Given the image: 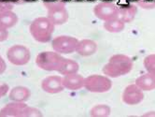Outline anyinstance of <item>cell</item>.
<instances>
[{"label": "cell", "mask_w": 155, "mask_h": 117, "mask_svg": "<svg viewBox=\"0 0 155 117\" xmlns=\"http://www.w3.org/2000/svg\"><path fill=\"white\" fill-rule=\"evenodd\" d=\"M144 91H142L136 83L127 85L123 92V101L126 105L135 106L141 103L144 99Z\"/></svg>", "instance_id": "9"}, {"label": "cell", "mask_w": 155, "mask_h": 117, "mask_svg": "<svg viewBox=\"0 0 155 117\" xmlns=\"http://www.w3.org/2000/svg\"><path fill=\"white\" fill-rule=\"evenodd\" d=\"M8 38V30L0 27V42L7 40Z\"/></svg>", "instance_id": "26"}, {"label": "cell", "mask_w": 155, "mask_h": 117, "mask_svg": "<svg viewBox=\"0 0 155 117\" xmlns=\"http://www.w3.org/2000/svg\"><path fill=\"white\" fill-rule=\"evenodd\" d=\"M137 14V7L134 4H128L119 7L118 17L124 24H129L134 21Z\"/></svg>", "instance_id": "15"}, {"label": "cell", "mask_w": 155, "mask_h": 117, "mask_svg": "<svg viewBox=\"0 0 155 117\" xmlns=\"http://www.w3.org/2000/svg\"><path fill=\"white\" fill-rule=\"evenodd\" d=\"M143 116H154L155 117V111H150V112H148L146 113H144Z\"/></svg>", "instance_id": "28"}, {"label": "cell", "mask_w": 155, "mask_h": 117, "mask_svg": "<svg viewBox=\"0 0 155 117\" xmlns=\"http://www.w3.org/2000/svg\"><path fill=\"white\" fill-rule=\"evenodd\" d=\"M64 57L54 51L41 52L36 57L37 66L45 71H57Z\"/></svg>", "instance_id": "4"}, {"label": "cell", "mask_w": 155, "mask_h": 117, "mask_svg": "<svg viewBox=\"0 0 155 117\" xmlns=\"http://www.w3.org/2000/svg\"><path fill=\"white\" fill-rule=\"evenodd\" d=\"M31 97V91L29 88L18 85L8 91V99L15 102H26Z\"/></svg>", "instance_id": "14"}, {"label": "cell", "mask_w": 155, "mask_h": 117, "mask_svg": "<svg viewBox=\"0 0 155 117\" xmlns=\"http://www.w3.org/2000/svg\"><path fill=\"white\" fill-rule=\"evenodd\" d=\"M97 51L96 42L90 38L79 40L76 48V52L82 57H89L94 55Z\"/></svg>", "instance_id": "13"}, {"label": "cell", "mask_w": 155, "mask_h": 117, "mask_svg": "<svg viewBox=\"0 0 155 117\" xmlns=\"http://www.w3.org/2000/svg\"><path fill=\"white\" fill-rule=\"evenodd\" d=\"M7 58L13 66H25L31 59V52L29 48L25 45L15 44L8 49Z\"/></svg>", "instance_id": "6"}, {"label": "cell", "mask_w": 155, "mask_h": 117, "mask_svg": "<svg viewBox=\"0 0 155 117\" xmlns=\"http://www.w3.org/2000/svg\"><path fill=\"white\" fill-rule=\"evenodd\" d=\"M19 22L18 15L13 12L12 10L10 12H0V27L9 29L14 27Z\"/></svg>", "instance_id": "18"}, {"label": "cell", "mask_w": 155, "mask_h": 117, "mask_svg": "<svg viewBox=\"0 0 155 117\" xmlns=\"http://www.w3.org/2000/svg\"><path fill=\"white\" fill-rule=\"evenodd\" d=\"M104 29L109 33H120L125 28V24L119 17H115L104 22Z\"/></svg>", "instance_id": "19"}, {"label": "cell", "mask_w": 155, "mask_h": 117, "mask_svg": "<svg viewBox=\"0 0 155 117\" xmlns=\"http://www.w3.org/2000/svg\"><path fill=\"white\" fill-rule=\"evenodd\" d=\"M133 67L134 63L131 57L126 55L117 54L108 59V62L102 69V72L109 78H119L130 73Z\"/></svg>", "instance_id": "1"}, {"label": "cell", "mask_w": 155, "mask_h": 117, "mask_svg": "<svg viewBox=\"0 0 155 117\" xmlns=\"http://www.w3.org/2000/svg\"><path fill=\"white\" fill-rule=\"evenodd\" d=\"M118 10H119V7L116 6L114 3L108 1H103L94 6V14L97 19L105 22V21L118 17Z\"/></svg>", "instance_id": "8"}, {"label": "cell", "mask_w": 155, "mask_h": 117, "mask_svg": "<svg viewBox=\"0 0 155 117\" xmlns=\"http://www.w3.org/2000/svg\"><path fill=\"white\" fill-rule=\"evenodd\" d=\"M55 25L46 17H38L33 20L29 25V32L32 38L39 43H48L52 39Z\"/></svg>", "instance_id": "2"}, {"label": "cell", "mask_w": 155, "mask_h": 117, "mask_svg": "<svg viewBox=\"0 0 155 117\" xmlns=\"http://www.w3.org/2000/svg\"><path fill=\"white\" fill-rule=\"evenodd\" d=\"M112 87V82L109 77L100 74H92L84 80V88L91 93L102 94L108 92Z\"/></svg>", "instance_id": "5"}, {"label": "cell", "mask_w": 155, "mask_h": 117, "mask_svg": "<svg viewBox=\"0 0 155 117\" xmlns=\"http://www.w3.org/2000/svg\"><path fill=\"white\" fill-rule=\"evenodd\" d=\"M6 69H7V64L3 59V57L0 55V75L3 74L6 71Z\"/></svg>", "instance_id": "27"}, {"label": "cell", "mask_w": 155, "mask_h": 117, "mask_svg": "<svg viewBox=\"0 0 155 117\" xmlns=\"http://www.w3.org/2000/svg\"><path fill=\"white\" fill-rule=\"evenodd\" d=\"M143 66L147 72L155 76V54L147 55L143 60Z\"/></svg>", "instance_id": "21"}, {"label": "cell", "mask_w": 155, "mask_h": 117, "mask_svg": "<svg viewBox=\"0 0 155 117\" xmlns=\"http://www.w3.org/2000/svg\"><path fill=\"white\" fill-rule=\"evenodd\" d=\"M9 87L7 83H0V99L4 98L7 94H8Z\"/></svg>", "instance_id": "25"}, {"label": "cell", "mask_w": 155, "mask_h": 117, "mask_svg": "<svg viewBox=\"0 0 155 117\" xmlns=\"http://www.w3.org/2000/svg\"><path fill=\"white\" fill-rule=\"evenodd\" d=\"M78 42L79 40L74 37L62 35L51 39V48L60 55H69L76 52Z\"/></svg>", "instance_id": "7"}, {"label": "cell", "mask_w": 155, "mask_h": 117, "mask_svg": "<svg viewBox=\"0 0 155 117\" xmlns=\"http://www.w3.org/2000/svg\"><path fill=\"white\" fill-rule=\"evenodd\" d=\"M62 79L63 77L60 75H51L44 78L41 82V89L51 95L59 94L64 89Z\"/></svg>", "instance_id": "10"}, {"label": "cell", "mask_w": 155, "mask_h": 117, "mask_svg": "<svg viewBox=\"0 0 155 117\" xmlns=\"http://www.w3.org/2000/svg\"><path fill=\"white\" fill-rule=\"evenodd\" d=\"M15 6L13 0H0V12H10Z\"/></svg>", "instance_id": "23"}, {"label": "cell", "mask_w": 155, "mask_h": 117, "mask_svg": "<svg viewBox=\"0 0 155 117\" xmlns=\"http://www.w3.org/2000/svg\"><path fill=\"white\" fill-rule=\"evenodd\" d=\"M84 80L85 78L81 74L73 73L63 76L62 82L64 89L69 91H78L84 88Z\"/></svg>", "instance_id": "11"}, {"label": "cell", "mask_w": 155, "mask_h": 117, "mask_svg": "<svg viewBox=\"0 0 155 117\" xmlns=\"http://www.w3.org/2000/svg\"><path fill=\"white\" fill-rule=\"evenodd\" d=\"M137 5L145 9L155 8V0H137Z\"/></svg>", "instance_id": "24"}, {"label": "cell", "mask_w": 155, "mask_h": 117, "mask_svg": "<svg viewBox=\"0 0 155 117\" xmlns=\"http://www.w3.org/2000/svg\"><path fill=\"white\" fill-rule=\"evenodd\" d=\"M42 116L43 113L38 108L31 107V106L28 105L25 107L23 115H21V117H42Z\"/></svg>", "instance_id": "22"}, {"label": "cell", "mask_w": 155, "mask_h": 117, "mask_svg": "<svg viewBox=\"0 0 155 117\" xmlns=\"http://www.w3.org/2000/svg\"><path fill=\"white\" fill-rule=\"evenodd\" d=\"M44 6L47 8V17L55 26L62 25L68 21V10L62 0H46Z\"/></svg>", "instance_id": "3"}, {"label": "cell", "mask_w": 155, "mask_h": 117, "mask_svg": "<svg viewBox=\"0 0 155 117\" xmlns=\"http://www.w3.org/2000/svg\"><path fill=\"white\" fill-rule=\"evenodd\" d=\"M111 113V108L107 104H97L90 110V115L93 117H107Z\"/></svg>", "instance_id": "20"}, {"label": "cell", "mask_w": 155, "mask_h": 117, "mask_svg": "<svg viewBox=\"0 0 155 117\" xmlns=\"http://www.w3.org/2000/svg\"><path fill=\"white\" fill-rule=\"evenodd\" d=\"M80 70V65L77 61L69 58H64L62 60L61 65L57 70L60 75H68V74L78 73Z\"/></svg>", "instance_id": "17"}, {"label": "cell", "mask_w": 155, "mask_h": 117, "mask_svg": "<svg viewBox=\"0 0 155 117\" xmlns=\"http://www.w3.org/2000/svg\"><path fill=\"white\" fill-rule=\"evenodd\" d=\"M135 83L144 92L155 90V76L147 72L137 77Z\"/></svg>", "instance_id": "16"}, {"label": "cell", "mask_w": 155, "mask_h": 117, "mask_svg": "<svg viewBox=\"0 0 155 117\" xmlns=\"http://www.w3.org/2000/svg\"><path fill=\"white\" fill-rule=\"evenodd\" d=\"M26 106L25 102L12 101L0 110V117H21Z\"/></svg>", "instance_id": "12"}]
</instances>
